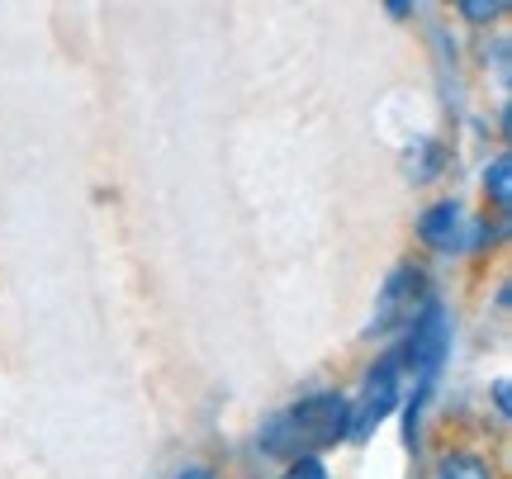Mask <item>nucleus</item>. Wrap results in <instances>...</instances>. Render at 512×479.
I'll use <instances>...</instances> for the list:
<instances>
[{
	"mask_svg": "<svg viewBox=\"0 0 512 479\" xmlns=\"http://www.w3.org/2000/svg\"><path fill=\"white\" fill-rule=\"evenodd\" d=\"M347 423H351V404L342 394H309L299 404L280 408L271 423L261 427V451L266 456H285V461H299V456H318L323 446H337L347 437Z\"/></svg>",
	"mask_w": 512,
	"mask_h": 479,
	"instance_id": "nucleus-1",
	"label": "nucleus"
},
{
	"mask_svg": "<svg viewBox=\"0 0 512 479\" xmlns=\"http://www.w3.org/2000/svg\"><path fill=\"white\" fill-rule=\"evenodd\" d=\"M427 309V276H422V266H413V261H399L389 276H384L380 295H375V314H370V337L375 332H394L403 328V323H413V318Z\"/></svg>",
	"mask_w": 512,
	"mask_h": 479,
	"instance_id": "nucleus-2",
	"label": "nucleus"
},
{
	"mask_svg": "<svg viewBox=\"0 0 512 479\" xmlns=\"http://www.w3.org/2000/svg\"><path fill=\"white\" fill-rule=\"evenodd\" d=\"M408 328L413 332H408V342H403V351H399V366L413 370L418 385H432L441 361H446V351H451V323H446V309H441L437 299H427V309H422Z\"/></svg>",
	"mask_w": 512,
	"mask_h": 479,
	"instance_id": "nucleus-3",
	"label": "nucleus"
},
{
	"mask_svg": "<svg viewBox=\"0 0 512 479\" xmlns=\"http://www.w3.org/2000/svg\"><path fill=\"white\" fill-rule=\"evenodd\" d=\"M403 389H399V351H389L375 361V370L366 375V385H361V404L351 408V423H347V437L351 442H366L370 432L399 408Z\"/></svg>",
	"mask_w": 512,
	"mask_h": 479,
	"instance_id": "nucleus-4",
	"label": "nucleus"
},
{
	"mask_svg": "<svg viewBox=\"0 0 512 479\" xmlns=\"http://www.w3.org/2000/svg\"><path fill=\"white\" fill-rule=\"evenodd\" d=\"M465 209H460L456 200H441V204H432L427 214H422V223H418V233H422V242L427 247H437V252H460L465 247Z\"/></svg>",
	"mask_w": 512,
	"mask_h": 479,
	"instance_id": "nucleus-5",
	"label": "nucleus"
},
{
	"mask_svg": "<svg viewBox=\"0 0 512 479\" xmlns=\"http://www.w3.org/2000/svg\"><path fill=\"white\" fill-rule=\"evenodd\" d=\"M437 479H494V465L475 451H451V456H441Z\"/></svg>",
	"mask_w": 512,
	"mask_h": 479,
	"instance_id": "nucleus-6",
	"label": "nucleus"
},
{
	"mask_svg": "<svg viewBox=\"0 0 512 479\" xmlns=\"http://www.w3.org/2000/svg\"><path fill=\"white\" fill-rule=\"evenodd\" d=\"M484 190H489L494 209H508L512 204V162H508V152L489 162V171H484Z\"/></svg>",
	"mask_w": 512,
	"mask_h": 479,
	"instance_id": "nucleus-7",
	"label": "nucleus"
},
{
	"mask_svg": "<svg viewBox=\"0 0 512 479\" xmlns=\"http://www.w3.org/2000/svg\"><path fill=\"white\" fill-rule=\"evenodd\" d=\"M441 166H446V152L437 143H418V162H408V176L413 181H432V176H441Z\"/></svg>",
	"mask_w": 512,
	"mask_h": 479,
	"instance_id": "nucleus-8",
	"label": "nucleus"
},
{
	"mask_svg": "<svg viewBox=\"0 0 512 479\" xmlns=\"http://www.w3.org/2000/svg\"><path fill=\"white\" fill-rule=\"evenodd\" d=\"M460 15L475 19V24H484V19L503 15V0H460Z\"/></svg>",
	"mask_w": 512,
	"mask_h": 479,
	"instance_id": "nucleus-9",
	"label": "nucleus"
},
{
	"mask_svg": "<svg viewBox=\"0 0 512 479\" xmlns=\"http://www.w3.org/2000/svg\"><path fill=\"white\" fill-rule=\"evenodd\" d=\"M285 479H328V470H323V461H318V456H299V461H290Z\"/></svg>",
	"mask_w": 512,
	"mask_h": 479,
	"instance_id": "nucleus-10",
	"label": "nucleus"
},
{
	"mask_svg": "<svg viewBox=\"0 0 512 479\" xmlns=\"http://www.w3.org/2000/svg\"><path fill=\"white\" fill-rule=\"evenodd\" d=\"M494 408H498V413H503V418H508V413H512V399H508V380H494Z\"/></svg>",
	"mask_w": 512,
	"mask_h": 479,
	"instance_id": "nucleus-11",
	"label": "nucleus"
},
{
	"mask_svg": "<svg viewBox=\"0 0 512 479\" xmlns=\"http://www.w3.org/2000/svg\"><path fill=\"white\" fill-rule=\"evenodd\" d=\"M176 479H214V475H209L204 465H190V470H181V475H176Z\"/></svg>",
	"mask_w": 512,
	"mask_h": 479,
	"instance_id": "nucleus-12",
	"label": "nucleus"
}]
</instances>
